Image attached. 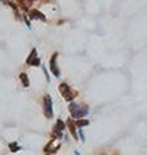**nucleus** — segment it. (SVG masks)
Instances as JSON below:
<instances>
[{
  "label": "nucleus",
  "mask_w": 147,
  "mask_h": 155,
  "mask_svg": "<svg viewBox=\"0 0 147 155\" xmlns=\"http://www.w3.org/2000/svg\"><path fill=\"white\" fill-rule=\"evenodd\" d=\"M64 127H66V125H64V123L62 120H58V122H57V124H56V127H54V129H56V131L62 132L64 129Z\"/></svg>",
  "instance_id": "7"
},
{
  "label": "nucleus",
  "mask_w": 147,
  "mask_h": 155,
  "mask_svg": "<svg viewBox=\"0 0 147 155\" xmlns=\"http://www.w3.org/2000/svg\"><path fill=\"white\" fill-rule=\"evenodd\" d=\"M59 91H61V93H62V96L66 98L67 101H71V100H74V97L76 96V92H72V91L70 89V87L67 85V84H64V83H62L59 85Z\"/></svg>",
  "instance_id": "3"
},
{
  "label": "nucleus",
  "mask_w": 147,
  "mask_h": 155,
  "mask_svg": "<svg viewBox=\"0 0 147 155\" xmlns=\"http://www.w3.org/2000/svg\"><path fill=\"white\" fill-rule=\"evenodd\" d=\"M69 109H70V112H71V115H72V118H75V119H80L88 114V107L85 106V105L75 104L74 102V104L70 105Z\"/></svg>",
  "instance_id": "1"
},
{
  "label": "nucleus",
  "mask_w": 147,
  "mask_h": 155,
  "mask_svg": "<svg viewBox=\"0 0 147 155\" xmlns=\"http://www.w3.org/2000/svg\"><path fill=\"white\" fill-rule=\"evenodd\" d=\"M21 80H22V83H23L25 87H28V85H30V83H28V79H27V75H26V74H21Z\"/></svg>",
  "instance_id": "9"
},
{
  "label": "nucleus",
  "mask_w": 147,
  "mask_h": 155,
  "mask_svg": "<svg viewBox=\"0 0 147 155\" xmlns=\"http://www.w3.org/2000/svg\"><path fill=\"white\" fill-rule=\"evenodd\" d=\"M75 124H76L79 128H81V127H85V125H88L89 124V120H76V123H75Z\"/></svg>",
  "instance_id": "10"
},
{
  "label": "nucleus",
  "mask_w": 147,
  "mask_h": 155,
  "mask_svg": "<svg viewBox=\"0 0 147 155\" xmlns=\"http://www.w3.org/2000/svg\"><path fill=\"white\" fill-rule=\"evenodd\" d=\"M44 115L48 119L53 118V104H52L51 96H45L44 97Z\"/></svg>",
  "instance_id": "2"
},
{
  "label": "nucleus",
  "mask_w": 147,
  "mask_h": 155,
  "mask_svg": "<svg viewBox=\"0 0 147 155\" xmlns=\"http://www.w3.org/2000/svg\"><path fill=\"white\" fill-rule=\"evenodd\" d=\"M56 58H57V54L53 56V58H52V61H51V70H52V72L56 76H59V71H58L57 65H56Z\"/></svg>",
  "instance_id": "5"
},
{
  "label": "nucleus",
  "mask_w": 147,
  "mask_h": 155,
  "mask_svg": "<svg viewBox=\"0 0 147 155\" xmlns=\"http://www.w3.org/2000/svg\"><path fill=\"white\" fill-rule=\"evenodd\" d=\"M79 135H80V137H81V140L84 141V133H83V131H81V128L79 129Z\"/></svg>",
  "instance_id": "11"
},
{
  "label": "nucleus",
  "mask_w": 147,
  "mask_h": 155,
  "mask_svg": "<svg viewBox=\"0 0 147 155\" xmlns=\"http://www.w3.org/2000/svg\"><path fill=\"white\" fill-rule=\"evenodd\" d=\"M31 17H32V18H35V17H38V18H40V20H43V21L45 20V17L43 16L41 13H39L38 10H32V12H31Z\"/></svg>",
  "instance_id": "8"
},
{
  "label": "nucleus",
  "mask_w": 147,
  "mask_h": 155,
  "mask_svg": "<svg viewBox=\"0 0 147 155\" xmlns=\"http://www.w3.org/2000/svg\"><path fill=\"white\" fill-rule=\"evenodd\" d=\"M67 125H69V129H70V132H71V135H72V137L75 140H77V133H76V129H75V123L71 120V119H69L67 120Z\"/></svg>",
  "instance_id": "4"
},
{
  "label": "nucleus",
  "mask_w": 147,
  "mask_h": 155,
  "mask_svg": "<svg viewBox=\"0 0 147 155\" xmlns=\"http://www.w3.org/2000/svg\"><path fill=\"white\" fill-rule=\"evenodd\" d=\"M9 150L12 151V153H16V151L21 150V146H20L17 142H10V143H9Z\"/></svg>",
  "instance_id": "6"
},
{
  "label": "nucleus",
  "mask_w": 147,
  "mask_h": 155,
  "mask_svg": "<svg viewBox=\"0 0 147 155\" xmlns=\"http://www.w3.org/2000/svg\"><path fill=\"white\" fill-rule=\"evenodd\" d=\"M75 155H80V154H79V153H77V151H75Z\"/></svg>",
  "instance_id": "12"
}]
</instances>
